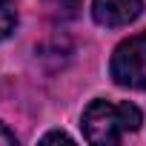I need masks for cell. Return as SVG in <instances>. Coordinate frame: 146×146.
I'll list each match as a JSON object with an SVG mask.
<instances>
[{"label": "cell", "mask_w": 146, "mask_h": 146, "mask_svg": "<svg viewBox=\"0 0 146 146\" xmlns=\"http://www.w3.org/2000/svg\"><path fill=\"white\" fill-rule=\"evenodd\" d=\"M140 123H143V112L135 103H129V100L112 103V100H100V98L92 100L80 117L83 137L95 146L120 143L129 132H137Z\"/></svg>", "instance_id": "obj_1"}, {"label": "cell", "mask_w": 146, "mask_h": 146, "mask_svg": "<svg viewBox=\"0 0 146 146\" xmlns=\"http://www.w3.org/2000/svg\"><path fill=\"white\" fill-rule=\"evenodd\" d=\"M112 80L123 89H146V35L120 40L109 60Z\"/></svg>", "instance_id": "obj_2"}, {"label": "cell", "mask_w": 146, "mask_h": 146, "mask_svg": "<svg viewBox=\"0 0 146 146\" xmlns=\"http://www.w3.org/2000/svg\"><path fill=\"white\" fill-rule=\"evenodd\" d=\"M143 15V0H92V17L98 26L120 29Z\"/></svg>", "instance_id": "obj_3"}, {"label": "cell", "mask_w": 146, "mask_h": 146, "mask_svg": "<svg viewBox=\"0 0 146 146\" xmlns=\"http://www.w3.org/2000/svg\"><path fill=\"white\" fill-rule=\"evenodd\" d=\"M17 26V6L15 0H0V40H6Z\"/></svg>", "instance_id": "obj_4"}, {"label": "cell", "mask_w": 146, "mask_h": 146, "mask_svg": "<svg viewBox=\"0 0 146 146\" xmlns=\"http://www.w3.org/2000/svg\"><path fill=\"white\" fill-rule=\"evenodd\" d=\"M52 140H63V143H72V137H69L66 132H49V135H43V143H52Z\"/></svg>", "instance_id": "obj_5"}, {"label": "cell", "mask_w": 146, "mask_h": 146, "mask_svg": "<svg viewBox=\"0 0 146 146\" xmlns=\"http://www.w3.org/2000/svg\"><path fill=\"white\" fill-rule=\"evenodd\" d=\"M0 143H6V146H12V143H17V137H15V132H9L3 123H0Z\"/></svg>", "instance_id": "obj_6"}]
</instances>
